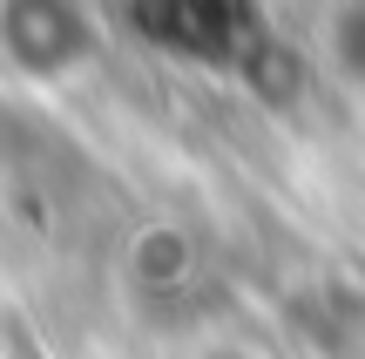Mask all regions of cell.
<instances>
[{"mask_svg":"<svg viewBox=\"0 0 365 359\" xmlns=\"http://www.w3.org/2000/svg\"><path fill=\"white\" fill-rule=\"evenodd\" d=\"M325 61L352 95H365V0H339L325 21Z\"/></svg>","mask_w":365,"mask_h":359,"instance_id":"1","label":"cell"}]
</instances>
